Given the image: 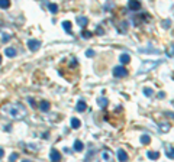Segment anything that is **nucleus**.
Segmentation results:
<instances>
[{
	"label": "nucleus",
	"mask_w": 174,
	"mask_h": 162,
	"mask_svg": "<svg viewBox=\"0 0 174 162\" xmlns=\"http://www.w3.org/2000/svg\"><path fill=\"white\" fill-rule=\"evenodd\" d=\"M75 108H77V111H84L87 108V103H84L83 100H80L78 103H77V106H75Z\"/></svg>",
	"instance_id": "ddd939ff"
},
{
	"label": "nucleus",
	"mask_w": 174,
	"mask_h": 162,
	"mask_svg": "<svg viewBox=\"0 0 174 162\" xmlns=\"http://www.w3.org/2000/svg\"><path fill=\"white\" fill-rule=\"evenodd\" d=\"M1 113L13 120H22L26 117L28 114V110L23 104L20 103H9V104H4L1 106Z\"/></svg>",
	"instance_id": "f257e3e1"
},
{
	"label": "nucleus",
	"mask_w": 174,
	"mask_h": 162,
	"mask_svg": "<svg viewBox=\"0 0 174 162\" xmlns=\"http://www.w3.org/2000/svg\"><path fill=\"white\" fill-rule=\"evenodd\" d=\"M162 26L167 29V28H170L171 26V20H164V23H162Z\"/></svg>",
	"instance_id": "cd10ccee"
},
{
	"label": "nucleus",
	"mask_w": 174,
	"mask_h": 162,
	"mask_svg": "<svg viewBox=\"0 0 174 162\" xmlns=\"http://www.w3.org/2000/svg\"><path fill=\"white\" fill-rule=\"evenodd\" d=\"M74 149H75L77 152H81V151L84 149V145H83V142H81V141H75V142H74Z\"/></svg>",
	"instance_id": "4468645a"
},
{
	"label": "nucleus",
	"mask_w": 174,
	"mask_h": 162,
	"mask_svg": "<svg viewBox=\"0 0 174 162\" xmlns=\"http://www.w3.org/2000/svg\"><path fill=\"white\" fill-rule=\"evenodd\" d=\"M96 34H97V35H104L103 28H102V26H97V28H96Z\"/></svg>",
	"instance_id": "bb28decb"
},
{
	"label": "nucleus",
	"mask_w": 174,
	"mask_h": 162,
	"mask_svg": "<svg viewBox=\"0 0 174 162\" xmlns=\"http://www.w3.org/2000/svg\"><path fill=\"white\" fill-rule=\"evenodd\" d=\"M61 153L57 151V149H51V152H50V159L54 162H58V161H61Z\"/></svg>",
	"instance_id": "423d86ee"
},
{
	"label": "nucleus",
	"mask_w": 174,
	"mask_h": 162,
	"mask_svg": "<svg viewBox=\"0 0 174 162\" xmlns=\"http://www.w3.org/2000/svg\"><path fill=\"white\" fill-rule=\"evenodd\" d=\"M165 153H167V156H168L170 159H173V158H174V155H173V149H171V146H170V148H168V149L165 151Z\"/></svg>",
	"instance_id": "b1692460"
},
{
	"label": "nucleus",
	"mask_w": 174,
	"mask_h": 162,
	"mask_svg": "<svg viewBox=\"0 0 174 162\" xmlns=\"http://www.w3.org/2000/svg\"><path fill=\"white\" fill-rule=\"evenodd\" d=\"M119 59H121L122 65H125V64H129V61H131V56H129V54H122L121 56H119Z\"/></svg>",
	"instance_id": "f8f14e48"
},
{
	"label": "nucleus",
	"mask_w": 174,
	"mask_h": 162,
	"mask_svg": "<svg viewBox=\"0 0 174 162\" xmlns=\"http://www.w3.org/2000/svg\"><path fill=\"white\" fill-rule=\"evenodd\" d=\"M81 38H83V39H90V38H91V32H90V31H86V29L81 31Z\"/></svg>",
	"instance_id": "5701e85b"
},
{
	"label": "nucleus",
	"mask_w": 174,
	"mask_h": 162,
	"mask_svg": "<svg viewBox=\"0 0 174 162\" xmlns=\"http://www.w3.org/2000/svg\"><path fill=\"white\" fill-rule=\"evenodd\" d=\"M51 107V104H50V101H41V104H39V108L42 110V111H48Z\"/></svg>",
	"instance_id": "2eb2a0df"
},
{
	"label": "nucleus",
	"mask_w": 174,
	"mask_h": 162,
	"mask_svg": "<svg viewBox=\"0 0 174 162\" xmlns=\"http://www.w3.org/2000/svg\"><path fill=\"white\" fill-rule=\"evenodd\" d=\"M147 156H148L150 159H158V158H160V153H158V152H152V151H148V152H147Z\"/></svg>",
	"instance_id": "f3484780"
},
{
	"label": "nucleus",
	"mask_w": 174,
	"mask_h": 162,
	"mask_svg": "<svg viewBox=\"0 0 174 162\" xmlns=\"http://www.w3.org/2000/svg\"><path fill=\"white\" fill-rule=\"evenodd\" d=\"M1 39H3V42H6V41H9V39H10V35L3 34V35H1Z\"/></svg>",
	"instance_id": "c756f323"
},
{
	"label": "nucleus",
	"mask_w": 174,
	"mask_h": 162,
	"mask_svg": "<svg viewBox=\"0 0 174 162\" xmlns=\"http://www.w3.org/2000/svg\"><path fill=\"white\" fill-rule=\"evenodd\" d=\"M87 23H88V19H87L86 16H78V18H77V25H78V26L84 28Z\"/></svg>",
	"instance_id": "1a4fd4ad"
},
{
	"label": "nucleus",
	"mask_w": 174,
	"mask_h": 162,
	"mask_svg": "<svg viewBox=\"0 0 174 162\" xmlns=\"http://www.w3.org/2000/svg\"><path fill=\"white\" fill-rule=\"evenodd\" d=\"M112 158H113V155H112V152H110V151H107V149H106V151H103V152H102V159H103V161H112Z\"/></svg>",
	"instance_id": "9d476101"
},
{
	"label": "nucleus",
	"mask_w": 174,
	"mask_h": 162,
	"mask_svg": "<svg viewBox=\"0 0 174 162\" xmlns=\"http://www.w3.org/2000/svg\"><path fill=\"white\" fill-rule=\"evenodd\" d=\"M97 104H99L100 108H106L107 104H109V100L106 97H100V98H97Z\"/></svg>",
	"instance_id": "6e6552de"
},
{
	"label": "nucleus",
	"mask_w": 174,
	"mask_h": 162,
	"mask_svg": "<svg viewBox=\"0 0 174 162\" xmlns=\"http://www.w3.org/2000/svg\"><path fill=\"white\" fill-rule=\"evenodd\" d=\"M4 54H6V56H9V58H13V56H16V49L15 48H6L4 49Z\"/></svg>",
	"instance_id": "9b49d317"
},
{
	"label": "nucleus",
	"mask_w": 174,
	"mask_h": 162,
	"mask_svg": "<svg viewBox=\"0 0 174 162\" xmlns=\"http://www.w3.org/2000/svg\"><path fill=\"white\" fill-rule=\"evenodd\" d=\"M150 142H151L150 135H142V136H141V143H142V145H148Z\"/></svg>",
	"instance_id": "6ab92c4d"
},
{
	"label": "nucleus",
	"mask_w": 174,
	"mask_h": 162,
	"mask_svg": "<svg viewBox=\"0 0 174 162\" xmlns=\"http://www.w3.org/2000/svg\"><path fill=\"white\" fill-rule=\"evenodd\" d=\"M29 103H31V106H32V107H36V103L34 101V98H29Z\"/></svg>",
	"instance_id": "7c9ffc66"
},
{
	"label": "nucleus",
	"mask_w": 174,
	"mask_h": 162,
	"mask_svg": "<svg viewBox=\"0 0 174 162\" xmlns=\"http://www.w3.org/2000/svg\"><path fill=\"white\" fill-rule=\"evenodd\" d=\"M17 158H19L17 153H12V155L9 156V161H15V159H17Z\"/></svg>",
	"instance_id": "c85d7f7f"
},
{
	"label": "nucleus",
	"mask_w": 174,
	"mask_h": 162,
	"mask_svg": "<svg viewBox=\"0 0 174 162\" xmlns=\"http://www.w3.org/2000/svg\"><path fill=\"white\" fill-rule=\"evenodd\" d=\"M80 126H81V122H80L78 119L73 117V119H71V127H73V129H78Z\"/></svg>",
	"instance_id": "dca6fc26"
},
{
	"label": "nucleus",
	"mask_w": 174,
	"mask_h": 162,
	"mask_svg": "<svg viewBox=\"0 0 174 162\" xmlns=\"http://www.w3.org/2000/svg\"><path fill=\"white\" fill-rule=\"evenodd\" d=\"M144 94H145L147 97H151V96H152V90H151V88H144Z\"/></svg>",
	"instance_id": "a878e982"
},
{
	"label": "nucleus",
	"mask_w": 174,
	"mask_h": 162,
	"mask_svg": "<svg viewBox=\"0 0 174 162\" xmlns=\"http://www.w3.org/2000/svg\"><path fill=\"white\" fill-rule=\"evenodd\" d=\"M0 64H1V56H0Z\"/></svg>",
	"instance_id": "473e14b6"
},
{
	"label": "nucleus",
	"mask_w": 174,
	"mask_h": 162,
	"mask_svg": "<svg viewBox=\"0 0 174 162\" xmlns=\"http://www.w3.org/2000/svg\"><path fill=\"white\" fill-rule=\"evenodd\" d=\"M141 1L138 0H129V3H128V7H129V10H132V12H138L141 10Z\"/></svg>",
	"instance_id": "39448f33"
},
{
	"label": "nucleus",
	"mask_w": 174,
	"mask_h": 162,
	"mask_svg": "<svg viewBox=\"0 0 174 162\" xmlns=\"http://www.w3.org/2000/svg\"><path fill=\"white\" fill-rule=\"evenodd\" d=\"M48 9H50L51 13L55 15V13L58 12V4H55V3H50V4H48Z\"/></svg>",
	"instance_id": "aec40b11"
},
{
	"label": "nucleus",
	"mask_w": 174,
	"mask_h": 162,
	"mask_svg": "<svg viewBox=\"0 0 174 162\" xmlns=\"http://www.w3.org/2000/svg\"><path fill=\"white\" fill-rule=\"evenodd\" d=\"M96 55V52L93 51V49H87L86 51V56H88V58H91V56H94Z\"/></svg>",
	"instance_id": "393cba45"
},
{
	"label": "nucleus",
	"mask_w": 174,
	"mask_h": 162,
	"mask_svg": "<svg viewBox=\"0 0 174 162\" xmlns=\"http://www.w3.org/2000/svg\"><path fill=\"white\" fill-rule=\"evenodd\" d=\"M118 159H119V161H128L129 156H128V153H126L123 149H118Z\"/></svg>",
	"instance_id": "0eeeda50"
},
{
	"label": "nucleus",
	"mask_w": 174,
	"mask_h": 162,
	"mask_svg": "<svg viewBox=\"0 0 174 162\" xmlns=\"http://www.w3.org/2000/svg\"><path fill=\"white\" fill-rule=\"evenodd\" d=\"M113 75L116 78H122V77H126L128 75V71H126V68H123L122 65H119V67H115L113 68Z\"/></svg>",
	"instance_id": "7ed1b4c3"
},
{
	"label": "nucleus",
	"mask_w": 174,
	"mask_h": 162,
	"mask_svg": "<svg viewBox=\"0 0 174 162\" xmlns=\"http://www.w3.org/2000/svg\"><path fill=\"white\" fill-rule=\"evenodd\" d=\"M170 123H161V125H160V130H161V132H168V130H170Z\"/></svg>",
	"instance_id": "4be33fe9"
},
{
	"label": "nucleus",
	"mask_w": 174,
	"mask_h": 162,
	"mask_svg": "<svg viewBox=\"0 0 174 162\" xmlns=\"http://www.w3.org/2000/svg\"><path fill=\"white\" fill-rule=\"evenodd\" d=\"M3 155H4V151H3V149H1V148H0V159H1V158H3Z\"/></svg>",
	"instance_id": "2f4dec72"
},
{
	"label": "nucleus",
	"mask_w": 174,
	"mask_h": 162,
	"mask_svg": "<svg viewBox=\"0 0 174 162\" xmlns=\"http://www.w3.org/2000/svg\"><path fill=\"white\" fill-rule=\"evenodd\" d=\"M10 6V0H0V9H7Z\"/></svg>",
	"instance_id": "412c9836"
},
{
	"label": "nucleus",
	"mask_w": 174,
	"mask_h": 162,
	"mask_svg": "<svg viewBox=\"0 0 174 162\" xmlns=\"http://www.w3.org/2000/svg\"><path fill=\"white\" fill-rule=\"evenodd\" d=\"M28 48H29V51L36 52V51L41 48V42H39L38 39H29V41H28Z\"/></svg>",
	"instance_id": "20e7f679"
},
{
	"label": "nucleus",
	"mask_w": 174,
	"mask_h": 162,
	"mask_svg": "<svg viewBox=\"0 0 174 162\" xmlns=\"http://www.w3.org/2000/svg\"><path fill=\"white\" fill-rule=\"evenodd\" d=\"M158 65V62H155V61H147V62H144L142 65H141V68H139V74H142V72H147L150 71V70H152L154 67H157Z\"/></svg>",
	"instance_id": "f03ea898"
},
{
	"label": "nucleus",
	"mask_w": 174,
	"mask_h": 162,
	"mask_svg": "<svg viewBox=\"0 0 174 162\" xmlns=\"http://www.w3.org/2000/svg\"><path fill=\"white\" fill-rule=\"evenodd\" d=\"M63 28L65 29V32H67V34H71V22H68V20H64V22H63Z\"/></svg>",
	"instance_id": "a211bd4d"
}]
</instances>
